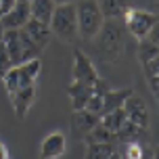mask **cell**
Masks as SVG:
<instances>
[{
	"instance_id": "obj_7",
	"label": "cell",
	"mask_w": 159,
	"mask_h": 159,
	"mask_svg": "<svg viewBox=\"0 0 159 159\" xmlns=\"http://www.w3.org/2000/svg\"><path fill=\"white\" fill-rule=\"evenodd\" d=\"M73 80L78 82H86V84H94L98 80V73H96V67L92 65V61L88 59L82 50H75L73 52Z\"/></svg>"
},
{
	"instance_id": "obj_18",
	"label": "cell",
	"mask_w": 159,
	"mask_h": 159,
	"mask_svg": "<svg viewBox=\"0 0 159 159\" xmlns=\"http://www.w3.org/2000/svg\"><path fill=\"white\" fill-rule=\"evenodd\" d=\"M105 17H119L130 8V0H96Z\"/></svg>"
},
{
	"instance_id": "obj_4",
	"label": "cell",
	"mask_w": 159,
	"mask_h": 159,
	"mask_svg": "<svg viewBox=\"0 0 159 159\" xmlns=\"http://www.w3.org/2000/svg\"><path fill=\"white\" fill-rule=\"evenodd\" d=\"M124 19H126V30L130 36L143 40L147 36H151V32L155 30V23H157V17L155 13H149V11H140V8H128L124 13Z\"/></svg>"
},
{
	"instance_id": "obj_2",
	"label": "cell",
	"mask_w": 159,
	"mask_h": 159,
	"mask_svg": "<svg viewBox=\"0 0 159 159\" xmlns=\"http://www.w3.org/2000/svg\"><path fill=\"white\" fill-rule=\"evenodd\" d=\"M75 19H78V36L82 40H92L105 23V15L96 0H80L75 7Z\"/></svg>"
},
{
	"instance_id": "obj_1",
	"label": "cell",
	"mask_w": 159,
	"mask_h": 159,
	"mask_svg": "<svg viewBox=\"0 0 159 159\" xmlns=\"http://www.w3.org/2000/svg\"><path fill=\"white\" fill-rule=\"evenodd\" d=\"M96 50L103 61L107 63H115L121 59L124 50H126V38H124V30L119 27L115 21H105L101 25V30L94 38Z\"/></svg>"
},
{
	"instance_id": "obj_3",
	"label": "cell",
	"mask_w": 159,
	"mask_h": 159,
	"mask_svg": "<svg viewBox=\"0 0 159 159\" xmlns=\"http://www.w3.org/2000/svg\"><path fill=\"white\" fill-rule=\"evenodd\" d=\"M48 27L52 36H57L63 42H73L78 38V19H75V4H57L52 11V17L48 21Z\"/></svg>"
},
{
	"instance_id": "obj_21",
	"label": "cell",
	"mask_w": 159,
	"mask_h": 159,
	"mask_svg": "<svg viewBox=\"0 0 159 159\" xmlns=\"http://www.w3.org/2000/svg\"><path fill=\"white\" fill-rule=\"evenodd\" d=\"M84 140L88 143H111V140H115V134L113 132H109L105 126H101V124H96L90 132H88L86 136H84Z\"/></svg>"
},
{
	"instance_id": "obj_23",
	"label": "cell",
	"mask_w": 159,
	"mask_h": 159,
	"mask_svg": "<svg viewBox=\"0 0 159 159\" xmlns=\"http://www.w3.org/2000/svg\"><path fill=\"white\" fill-rule=\"evenodd\" d=\"M11 67H13V61H11V57H8L4 44L0 42V78H2V75H4Z\"/></svg>"
},
{
	"instance_id": "obj_8",
	"label": "cell",
	"mask_w": 159,
	"mask_h": 159,
	"mask_svg": "<svg viewBox=\"0 0 159 159\" xmlns=\"http://www.w3.org/2000/svg\"><path fill=\"white\" fill-rule=\"evenodd\" d=\"M25 34H27V38L32 40L34 44L38 48H44L48 46V42L52 40V32H50V27H48V23H42V21H36V19H27V23L21 27Z\"/></svg>"
},
{
	"instance_id": "obj_6",
	"label": "cell",
	"mask_w": 159,
	"mask_h": 159,
	"mask_svg": "<svg viewBox=\"0 0 159 159\" xmlns=\"http://www.w3.org/2000/svg\"><path fill=\"white\" fill-rule=\"evenodd\" d=\"M27 19H30V0H17L15 7L0 17V23L4 25V30H19L27 23Z\"/></svg>"
},
{
	"instance_id": "obj_13",
	"label": "cell",
	"mask_w": 159,
	"mask_h": 159,
	"mask_svg": "<svg viewBox=\"0 0 159 159\" xmlns=\"http://www.w3.org/2000/svg\"><path fill=\"white\" fill-rule=\"evenodd\" d=\"M67 92H69V98H71L73 109H84L86 101L90 98V94H92V84L73 80L71 84H69V88H67Z\"/></svg>"
},
{
	"instance_id": "obj_28",
	"label": "cell",
	"mask_w": 159,
	"mask_h": 159,
	"mask_svg": "<svg viewBox=\"0 0 159 159\" xmlns=\"http://www.w3.org/2000/svg\"><path fill=\"white\" fill-rule=\"evenodd\" d=\"M2 15H4V11H2V4H0V17H2Z\"/></svg>"
},
{
	"instance_id": "obj_20",
	"label": "cell",
	"mask_w": 159,
	"mask_h": 159,
	"mask_svg": "<svg viewBox=\"0 0 159 159\" xmlns=\"http://www.w3.org/2000/svg\"><path fill=\"white\" fill-rule=\"evenodd\" d=\"M157 57H159L157 40H155V38H149V36L140 40V44H138V59H140V63H147V61L157 59Z\"/></svg>"
},
{
	"instance_id": "obj_11",
	"label": "cell",
	"mask_w": 159,
	"mask_h": 159,
	"mask_svg": "<svg viewBox=\"0 0 159 159\" xmlns=\"http://www.w3.org/2000/svg\"><path fill=\"white\" fill-rule=\"evenodd\" d=\"M13 109H15V115L17 117H25L27 111H30V107H32L34 98H36V88L32 86H23L19 88L17 92H13Z\"/></svg>"
},
{
	"instance_id": "obj_10",
	"label": "cell",
	"mask_w": 159,
	"mask_h": 159,
	"mask_svg": "<svg viewBox=\"0 0 159 159\" xmlns=\"http://www.w3.org/2000/svg\"><path fill=\"white\" fill-rule=\"evenodd\" d=\"M63 153H65V136L61 132L48 134L40 144V157H44V159L63 157Z\"/></svg>"
},
{
	"instance_id": "obj_27",
	"label": "cell",
	"mask_w": 159,
	"mask_h": 159,
	"mask_svg": "<svg viewBox=\"0 0 159 159\" xmlns=\"http://www.w3.org/2000/svg\"><path fill=\"white\" fill-rule=\"evenodd\" d=\"M67 2H73V0H55V4H67Z\"/></svg>"
},
{
	"instance_id": "obj_12",
	"label": "cell",
	"mask_w": 159,
	"mask_h": 159,
	"mask_svg": "<svg viewBox=\"0 0 159 159\" xmlns=\"http://www.w3.org/2000/svg\"><path fill=\"white\" fill-rule=\"evenodd\" d=\"M15 67H17V78H19V88L32 86L40 75L42 61H40V57H38V59H30V61H25V63H19V65H15Z\"/></svg>"
},
{
	"instance_id": "obj_9",
	"label": "cell",
	"mask_w": 159,
	"mask_h": 159,
	"mask_svg": "<svg viewBox=\"0 0 159 159\" xmlns=\"http://www.w3.org/2000/svg\"><path fill=\"white\" fill-rule=\"evenodd\" d=\"M124 111H126V119L128 121L136 124L138 128H147L149 126V111H147L144 103L138 98V96H134V94L128 96L126 103H124Z\"/></svg>"
},
{
	"instance_id": "obj_16",
	"label": "cell",
	"mask_w": 159,
	"mask_h": 159,
	"mask_svg": "<svg viewBox=\"0 0 159 159\" xmlns=\"http://www.w3.org/2000/svg\"><path fill=\"white\" fill-rule=\"evenodd\" d=\"M124 121H126V111H124V107H117V109H111V111H105V113H101V117H98V124L105 126L109 132H113V134L124 126Z\"/></svg>"
},
{
	"instance_id": "obj_5",
	"label": "cell",
	"mask_w": 159,
	"mask_h": 159,
	"mask_svg": "<svg viewBox=\"0 0 159 159\" xmlns=\"http://www.w3.org/2000/svg\"><path fill=\"white\" fill-rule=\"evenodd\" d=\"M96 124H98V115L86 111V109H73L71 121H69L71 136L75 138V140H78V138H84V136H86Z\"/></svg>"
},
{
	"instance_id": "obj_24",
	"label": "cell",
	"mask_w": 159,
	"mask_h": 159,
	"mask_svg": "<svg viewBox=\"0 0 159 159\" xmlns=\"http://www.w3.org/2000/svg\"><path fill=\"white\" fill-rule=\"evenodd\" d=\"M126 157L128 159H140L143 157V147L138 143H130L126 147Z\"/></svg>"
},
{
	"instance_id": "obj_26",
	"label": "cell",
	"mask_w": 159,
	"mask_h": 159,
	"mask_svg": "<svg viewBox=\"0 0 159 159\" xmlns=\"http://www.w3.org/2000/svg\"><path fill=\"white\" fill-rule=\"evenodd\" d=\"M2 38H4V25L0 23V42H2Z\"/></svg>"
},
{
	"instance_id": "obj_14",
	"label": "cell",
	"mask_w": 159,
	"mask_h": 159,
	"mask_svg": "<svg viewBox=\"0 0 159 159\" xmlns=\"http://www.w3.org/2000/svg\"><path fill=\"white\" fill-rule=\"evenodd\" d=\"M130 94H134L132 88H117V90L109 88L103 94V113L111 111V109H117V107H124V103H126V98Z\"/></svg>"
},
{
	"instance_id": "obj_19",
	"label": "cell",
	"mask_w": 159,
	"mask_h": 159,
	"mask_svg": "<svg viewBox=\"0 0 159 159\" xmlns=\"http://www.w3.org/2000/svg\"><path fill=\"white\" fill-rule=\"evenodd\" d=\"M143 69H144V78H147V82H149L151 92L157 96V92H159V57L147 61V63H143Z\"/></svg>"
},
{
	"instance_id": "obj_15",
	"label": "cell",
	"mask_w": 159,
	"mask_h": 159,
	"mask_svg": "<svg viewBox=\"0 0 159 159\" xmlns=\"http://www.w3.org/2000/svg\"><path fill=\"white\" fill-rule=\"evenodd\" d=\"M55 0H30V17L42 23H48L52 11H55Z\"/></svg>"
},
{
	"instance_id": "obj_22",
	"label": "cell",
	"mask_w": 159,
	"mask_h": 159,
	"mask_svg": "<svg viewBox=\"0 0 159 159\" xmlns=\"http://www.w3.org/2000/svg\"><path fill=\"white\" fill-rule=\"evenodd\" d=\"M84 109L101 117V113H103V94H96V92H92V94H90V98L86 101V105H84Z\"/></svg>"
},
{
	"instance_id": "obj_17",
	"label": "cell",
	"mask_w": 159,
	"mask_h": 159,
	"mask_svg": "<svg viewBox=\"0 0 159 159\" xmlns=\"http://www.w3.org/2000/svg\"><path fill=\"white\" fill-rule=\"evenodd\" d=\"M117 155V149L111 143H88L86 157L90 159H111Z\"/></svg>"
},
{
	"instance_id": "obj_25",
	"label": "cell",
	"mask_w": 159,
	"mask_h": 159,
	"mask_svg": "<svg viewBox=\"0 0 159 159\" xmlns=\"http://www.w3.org/2000/svg\"><path fill=\"white\" fill-rule=\"evenodd\" d=\"M7 157H11V153H8L7 144H4V143H0V159H7Z\"/></svg>"
}]
</instances>
